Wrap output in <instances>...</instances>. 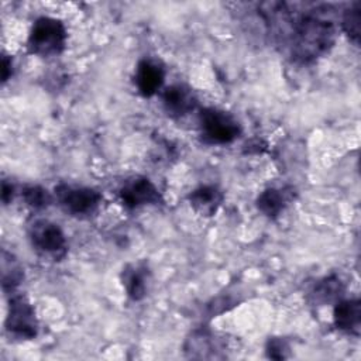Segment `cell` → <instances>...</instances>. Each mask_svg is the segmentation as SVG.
Masks as SVG:
<instances>
[{
	"mask_svg": "<svg viewBox=\"0 0 361 361\" xmlns=\"http://www.w3.org/2000/svg\"><path fill=\"white\" fill-rule=\"evenodd\" d=\"M66 28L63 23L55 17H39L31 27L28 35V51L34 55L48 58L59 55L66 44Z\"/></svg>",
	"mask_w": 361,
	"mask_h": 361,
	"instance_id": "7a4b0ae2",
	"label": "cell"
},
{
	"mask_svg": "<svg viewBox=\"0 0 361 361\" xmlns=\"http://www.w3.org/2000/svg\"><path fill=\"white\" fill-rule=\"evenodd\" d=\"M199 127L202 140L207 144H230L241 133L238 121L227 111L207 107L200 111Z\"/></svg>",
	"mask_w": 361,
	"mask_h": 361,
	"instance_id": "3957f363",
	"label": "cell"
},
{
	"mask_svg": "<svg viewBox=\"0 0 361 361\" xmlns=\"http://www.w3.org/2000/svg\"><path fill=\"white\" fill-rule=\"evenodd\" d=\"M6 331L17 340H31L38 334V319L30 300L23 295H13L8 300Z\"/></svg>",
	"mask_w": 361,
	"mask_h": 361,
	"instance_id": "277c9868",
	"label": "cell"
},
{
	"mask_svg": "<svg viewBox=\"0 0 361 361\" xmlns=\"http://www.w3.org/2000/svg\"><path fill=\"white\" fill-rule=\"evenodd\" d=\"M221 350L220 340L206 329L195 330L185 343V351L192 358H220Z\"/></svg>",
	"mask_w": 361,
	"mask_h": 361,
	"instance_id": "30bf717a",
	"label": "cell"
},
{
	"mask_svg": "<svg viewBox=\"0 0 361 361\" xmlns=\"http://www.w3.org/2000/svg\"><path fill=\"white\" fill-rule=\"evenodd\" d=\"M54 193L58 204L72 216H89L102 202V195L87 186L59 183Z\"/></svg>",
	"mask_w": 361,
	"mask_h": 361,
	"instance_id": "5b68a950",
	"label": "cell"
},
{
	"mask_svg": "<svg viewBox=\"0 0 361 361\" xmlns=\"http://www.w3.org/2000/svg\"><path fill=\"white\" fill-rule=\"evenodd\" d=\"M334 326L347 334H358L361 324V303L357 298L340 299L334 303Z\"/></svg>",
	"mask_w": 361,
	"mask_h": 361,
	"instance_id": "8fae6325",
	"label": "cell"
},
{
	"mask_svg": "<svg viewBox=\"0 0 361 361\" xmlns=\"http://www.w3.org/2000/svg\"><path fill=\"white\" fill-rule=\"evenodd\" d=\"M268 31L279 45L286 47L292 59L307 63L323 56L336 41V25L327 16V7L293 10L288 3L259 4Z\"/></svg>",
	"mask_w": 361,
	"mask_h": 361,
	"instance_id": "6da1fadb",
	"label": "cell"
},
{
	"mask_svg": "<svg viewBox=\"0 0 361 361\" xmlns=\"http://www.w3.org/2000/svg\"><path fill=\"white\" fill-rule=\"evenodd\" d=\"M341 25L345 34L354 44L360 42L361 32V3H353L344 13L341 18Z\"/></svg>",
	"mask_w": 361,
	"mask_h": 361,
	"instance_id": "e0dca14e",
	"label": "cell"
},
{
	"mask_svg": "<svg viewBox=\"0 0 361 361\" xmlns=\"http://www.w3.org/2000/svg\"><path fill=\"white\" fill-rule=\"evenodd\" d=\"M13 73V63L11 59L7 55H3L1 58V80L6 82Z\"/></svg>",
	"mask_w": 361,
	"mask_h": 361,
	"instance_id": "ffe728a7",
	"label": "cell"
},
{
	"mask_svg": "<svg viewBox=\"0 0 361 361\" xmlns=\"http://www.w3.org/2000/svg\"><path fill=\"white\" fill-rule=\"evenodd\" d=\"M164 79L165 71L158 61L144 58L138 62L135 68L134 83L144 97L154 96L162 87Z\"/></svg>",
	"mask_w": 361,
	"mask_h": 361,
	"instance_id": "9c48e42d",
	"label": "cell"
},
{
	"mask_svg": "<svg viewBox=\"0 0 361 361\" xmlns=\"http://www.w3.org/2000/svg\"><path fill=\"white\" fill-rule=\"evenodd\" d=\"M21 196H23L25 204L35 210L45 209L52 202V195L45 188H42L39 185L24 186L21 190Z\"/></svg>",
	"mask_w": 361,
	"mask_h": 361,
	"instance_id": "ac0fdd59",
	"label": "cell"
},
{
	"mask_svg": "<svg viewBox=\"0 0 361 361\" xmlns=\"http://www.w3.org/2000/svg\"><path fill=\"white\" fill-rule=\"evenodd\" d=\"M13 195H14V188L11 183H7L6 180L3 182L1 185V200L4 204H7L8 202H11L13 199Z\"/></svg>",
	"mask_w": 361,
	"mask_h": 361,
	"instance_id": "44dd1931",
	"label": "cell"
},
{
	"mask_svg": "<svg viewBox=\"0 0 361 361\" xmlns=\"http://www.w3.org/2000/svg\"><path fill=\"white\" fill-rule=\"evenodd\" d=\"M149 271L144 262H133L123 268L121 283L131 300H141L147 295Z\"/></svg>",
	"mask_w": 361,
	"mask_h": 361,
	"instance_id": "7c38bea8",
	"label": "cell"
},
{
	"mask_svg": "<svg viewBox=\"0 0 361 361\" xmlns=\"http://www.w3.org/2000/svg\"><path fill=\"white\" fill-rule=\"evenodd\" d=\"M288 203V193L285 189L268 188L257 197L258 210L269 219L278 217Z\"/></svg>",
	"mask_w": 361,
	"mask_h": 361,
	"instance_id": "9a60e30c",
	"label": "cell"
},
{
	"mask_svg": "<svg viewBox=\"0 0 361 361\" xmlns=\"http://www.w3.org/2000/svg\"><path fill=\"white\" fill-rule=\"evenodd\" d=\"M24 272L21 264L17 261V258L11 254L3 250L1 252V285L4 290L13 292L23 281Z\"/></svg>",
	"mask_w": 361,
	"mask_h": 361,
	"instance_id": "2e32d148",
	"label": "cell"
},
{
	"mask_svg": "<svg viewBox=\"0 0 361 361\" xmlns=\"http://www.w3.org/2000/svg\"><path fill=\"white\" fill-rule=\"evenodd\" d=\"M192 209L202 216H213L223 203V192L213 185H202L189 193Z\"/></svg>",
	"mask_w": 361,
	"mask_h": 361,
	"instance_id": "4fadbf2b",
	"label": "cell"
},
{
	"mask_svg": "<svg viewBox=\"0 0 361 361\" xmlns=\"http://www.w3.org/2000/svg\"><path fill=\"white\" fill-rule=\"evenodd\" d=\"M267 355L274 360H285L289 357V345L282 337H272L267 343Z\"/></svg>",
	"mask_w": 361,
	"mask_h": 361,
	"instance_id": "d6986e66",
	"label": "cell"
},
{
	"mask_svg": "<svg viewBox=\"0 0 361 361\" xmlns=\"http://www.w3.org/2000/svg\"><path fill=\"white\" fill-rule=\"evenodd\" d=\"M32 247L42 255L55 259L66 254V237L62 228L49 220H35L28 230Z\"/></svg>",
	"mask_w": 361,
	"mask_h": 361,
	"instance_id": "8992f818",
	"label": "cell"
},
{
	"mask_svg": "<svg viewBox=\"0 0 361 361\" xmlns=\"http://www.w3.org/2000/svg\"><path fill=\"white\" fill-rule=\"evenodd\" d=\"M161 99L164 110L171 117H183L192 113L197 104L193 90L182 83H175L165 87Z\"/></svg>",
	"mask_w": 361,
	"mask_h": 361,
	"instance_id": "ba28073f",
	"label": "cell"
},
{
	"mask_svg": "<svg viewBox=\"0 0 361 361\" xmlns=\"http://www.w3.org/2000/svg\"><path fill=\"white\" fill-rule=\"evenodd\" d=\"M345 286L340 276L337 275H329L317 281L310 292H309V300L313 305H329L336 303L337 300L343 299Z\"/></svg>",
	"mask_w": 361,
	"mask_h": 361,
	"instance_id": "5bb4252c",
	"label": "cell"
},
{
	"mask_svg": "<svg viewBox=\"0 0 361 361\" xmlns=\"http://www.w3.org/2000/svg\"><path fill=\"white\" fill-rule=\"evenodd\" d=\"M118 193L123 204L128 209H135L145 204H158L162 200L158 188L144 176L128 179L120 188Z\"/></svg>",
	"mask_w": 361,
	"mask_h": 361,
	"instance_id": "52a82bcc",
	"label": "cell"
}]
</instances>
